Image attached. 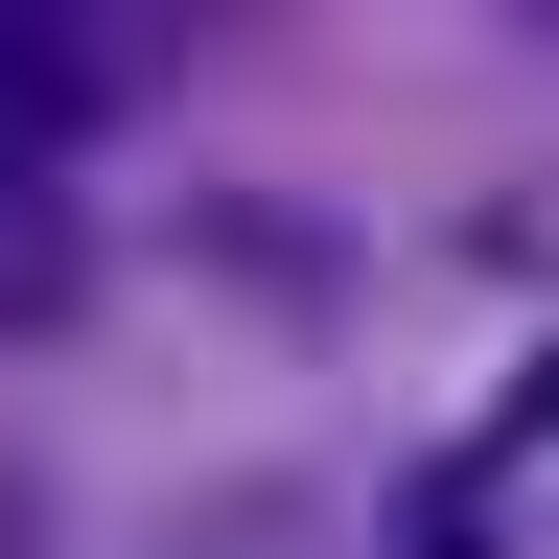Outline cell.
Masks as SVG:
<instances>
[{
    "mask_svg": "<svg viewBox=\"0 0 559 559\" xmlns=\"http://www.w3.org/2000/svg\"><path fill=\"white\" fill-rule=\"evenodd\" d=\"M70 117H94V0H0V187H47Z\"/></svg>",
    "mask_w": 559,
    "mask_h": 559,
    "instance_id": "6da1fadb",
    "label": "cell"
},
{
    "mask_svg": "<svg viewBox=\"0 0 559 559\" xmlns=\"http://www.w3.org/2000/svg\"><path fill=\"white\" fill-rule=\"evenodd\" d=\"M513 466H536V396L489 419V443H443V466L396 489V559H513Z\"/></svg>",
    "mask_w": 559,
    "mask_h": 559,
    "instance_id": "7a4b0ae2",
    "label": "cell"
},
{
    "mask_svg": "<svg viewBox=\"0 0 559 559\" xmlns=\"http://www.w3.org/2000/svg\"><path fill=\"white\" fill-rule=\"evenodd\" d=\"M47 304H70V210H47V187H0V326H47Z\"/></svg>",
    "mask_w": 559,
    "mask_h": 559,
    "instance_id": "3957f363",
    "label": "cell"
}]
</instances>
